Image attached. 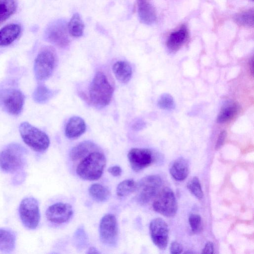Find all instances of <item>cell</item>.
Returning a JSON list of instances; mask_svg holds the SVG:
<instances>
[{
    "label": "cell",
    "mask_w": 254,
    "mask_h": 254,
    "mask_svg": "<svg viewBox=\"0 0 254 254\" xmlns=\"http://www.w3.org/2000/svg\"><path fill=\"white\" fill-rule=\"evenodd\" d=\"M106 163L104 154L95 150L82 159L77 166L76 172L84 180L95 181L102 175Z\"/></svg>",
    "instance_id": "1"
},
{
    "label": "cell",
    "mask_w": 254,
    "mask_h": 254,
    "mask_svg": "<svg viewBox=\"0 0 254 254\" xmlns=\"http://www.w3.org/2000/svg\"><path fill=\"white\" fill-rule=\"evenodd\" d=\"M27 150L21 145L12 143L0 152V168L13 174L21 171L26 164Z\"/></svg>",
    "instance_id": "2"
},
{
    "label": "cell",
    "mask_w": 254,
    "mask_h": 254,
    "mask_svg": "<svg viewBox=\"0 0 254 254\" xmlns=\"http://www.w3.org/2000/svg\"><path fill=\"white\" fill-rule=\"evenodd\" d=\"M113 91L114 89L104 73L97 72L89 88V95L91 103L100 108L108 105L111 100Z\"/></svg>",
    "instance_id": "3"
},
{
    "label": "cell",
    "mask_w": 254,
    "mask_h": 254,
    "mask_svg": "<svg viewBox=\"0 0 254 254\" xmlns=\"http://www.w3.org/2000/svg\"><path fill=\"white\" fill-rule=\"evenodd\" d=\"M19 132L24 142L34 151L43 152L50 145L47 134L28 122L22 123L19 127Z\"/></svg>",
    "instance_id": "4"
},
{
    "label": "cell",
    "mask_w": 254,
    "mask_h": 254,
    "mask_svg": "<svg viewBox=\"0 0 254 254\" xmlns=\"http://www.w3.org/2000/svg\"><path fill=\"white\" fill-rule=\"evenodd\" d=\"M57 62L55 51L50 47L42 49L37 56L34 64V71L38 81L49 78L53 73Z\"/></svg>",
    "instance_id": "5"
},
{
    "label": "cell",
    "mask_w": 254,
    "mask_h": 254,
    "mask_svg": "<svg viewBox=\"0 0 254 254\" xmlns=\"http://www.w3.org/2000/svg\"><path fill=\"white\" fill-rule=\"evenodd\" d=\"M161 184V179L158 175H149L142 178L136 183L134 191L137 202L141 204L148 203L158 194Z\"/></svg>",
    "instance_id": "6"
},
{
    "label": "cell",
    "mask_w": 254,
    "mask_h": 254,
    "mask_svg": "<svg viewBox=\"0 0 254 254\" xmlns=\"http://www.w3.org/2000/svg\"><path fill=\"white\" fill-rule=\"evenodd\" d=\"M19 214L23 225L29 229H35L40 220L39 203L33 197L23 199L19 207Z\"/></svg>",
    "instance_id": "7"
},
{
    "label": "cell",
    "mask_w": 254,
    "mask_h": 254,
    "mask_svg": "<svg viewBox=\"0 0 254 254\" xmlns=\"http://www.w3.org/2000/svg\"><path fill=\"white\" fill-rule=\"evenodd\" d=\"M152 206L155 211L166 217L174 216L178 209L175 194L169 188H165L158 193Z\"/></svg>",
    "instance_id": "8"
},
{
    "label": "cell",
    "mask_w": 254,
    "mask_h": 254,
    "mask_svg": "<svg viewBox=\"0 0 254 254\" xmlns=\"http://www.w3.org/2000/svg\"><path fill=\"white\" fill-rule=\"evenodd\" d=\"M99 235L101 241L109 247L117 245L118 239V227L117 219L112 214L105 215L99 225Z\"/></svg>",
    "instance_id": "9"
},
{
    "label": "cell",
    "mask_w": 254,
    "mask_h": 254,
    "mask_svg": "<svg viewBox=\"0 0 254 254\" xmlns=\"http://www.w3.org/2000/svg\"><path fill=\"white\" fill-rule=\"evenodd\" d=\"M1 102L4 109L9 114L17 116L21 113L24 103V96L19 89L5 90L1 94Z\"/></svg>",
    "instance_id": "10"
},
{
    "label": "cell",
    "mask_w": 254,
    "mask_h": 254,
    "mask_svg": "<svg viewBox=\"0 0 254 254\" xmlns=\"http://www.w3.org/2000/svg\"><path fill=\"white\" fill-rule=\"evenodd\" d=\"M149 231L153 243L160 250H165L169 241V229L166 222L160 218L153 219Z\"/></svg>",
    "instance_id": "11"
},
{
    "label": "cell",
    "mask_w": 254,
    "mask_h": 254,
    "mask_svg": "<svg viewBox=\"0 0 254 254\" xmlns=\"http://www.w3.org/2000/svg\"><path fill=\"white\" fill-rule=\"evenodd\" d=\"M127 158L131 168L135 172L147 167L153 161L152 152L146 148H132L127 154Z\"/></svg>",
    "instance_id": "12"
},
{
    "label": "cell",
    "mask_w": 254,
    "mask_h": 254,
    "mask_svg": "<svg viewBox=\"0 0 254 254\" xmlns=\"http://www.w3.org/2000/svg\"><path fill=\"white\" fill-rule=\"evenodd\" d=\"M67 24L58 21L51 24L46 32V37L51 43L61 48L67 46L69 42Z\"/></svg>",
    "instance_id": "13"
},
{
    "label": "cell",
    "mask_w": 254,
    "mask_h": 254,
    "mask_svg": "<svg viewBox=\"0 0 254 254\" xmlns=\"http://www.w3.org/2000/svg\"><path fill=\"white\" fill-rule=\"evenodd\" d=\"M72 214L73 210L71 205L66 203L57 202L47 208L46 217L49 221L59 224L68 221Z\"/></svg>",
    "instance_id": "14"
},
{
    "label": "cell",
    "mask_w": 254,
    "mask_h": 254,
    "mask_svg": "<svg viewBox=\"0 0 254 254\" xmlns=\"http://www.w3.org/2000/svg\"><path fill=\"white\" fill-rule=\"evenodd\" d=\"M86 124L79 117H72L67 122L65 127V135L70 139L78 138L86 130Z\"/></svg>",
    "instance_id": "15"
},
{
    "label": "cell",
    "mask_w": 254,
    "mask_h": 254,
    "mask_svg": "<svg viewBox=\"0 0 254 254\" xmlns=\"http://www.w3.org/2000/svg\"><path fill=\"white\" fill-rule=\"evenodd\" d=\"M137 11L140 20L146 24H151L156 19L155 10L148 0H137Z\"/></svg>",
    "instance_id": "16"
},
{
    "label": "cell",
    "mask_w": 254,
    "mask_h": 254,
    "mask_svg": "<svg viewBox=\"0 0 254 254\" xmlns=\"http://www.w3.org/2000/svg\"><path fill=\"white\" fill-rule=\"evenodd\" d=\"M170 173L177 181L184 180L189 173V164L183 158H180L172 162L169 168Z\"/></svg>",
    "instance_id": "17"
},
{
    "label": "cell",
    "mask_w": 254,
    "mask_h": 254,
    "mask_svg": "<svg viewBox=\"0 0 254 254\" xmlns=\"http://www.w3.org/2000/svg\"><path fill=\"white\" fill-rule=\"evenodd\" d=\"M20 26L16 24H10L0 30V46H7L14 42L19 36Z\"/></svg>",
    "instance_id": "18"
},
{
    "label": "cell",
    "mask_w": 254,
    "mask_h": 254,
    "mask_svg": "<svg viewBox=\"0 0 254 254\" xmlns=\"http://www.w3.org/2000/svg\"><path fill=\"white\" fill-rule=\"evenodd\" d=\"M188 32L185 25H182L179 30L173 32L167 42L168 49L172 51L178 50L186 42Z\"/></svg>",
    "instance_id": "19"
},
{
    "label": "cell",
    "mask_w": 254,
    "mask_h": 254,
    "mask_svg": "<svg viewBox=\"0 0 254 254\" xmlns=\"http://www.w3.org/2000/svg\"><path fill=\"white\" fill-rule=\"evenodd\" d=\"M113 71L117 79L122 83L128 82L132 75V68L128 63L120 61L113 65Z\"/></svg>",
    "instance_id": "20"
},
{
    "label": "cell",
    "mask_w": 254,
    "mask_h": 254,
    "mask_svg": "<svg viewBox=\"0 0 254 254\" xmlns=\"http://www.w3.org/2000/svg\"><path fill=\"white\" fill-rule=\"evenodd\" d=\"M15 235L11 230L0 228V252H11L15 248Z\"/></svg>",
    "instance_id": "21"
},
{
    "label": "cell",
    "mask_w": 254,
    "mask_h": 254,
    "mask_svg": "<svg viewBox=\"0 0 254 254\" xmlns=\"http://www.w3.org/2000/svg\"><path fill=\"white\" fill-rule=\"evenodd\" d=\"M97 146L90 141H84L74 147L70 151V157L72 161L82 159L91 152L96 150Z\"/></svg>",
    "instance_id": "22"
},
{
    "label": "cell",
    "mask_w": 254,
    "mask_h": 254,
    "mask_svg": "<svg viewBox=\"0 0 254 254\" xmlns=\"http://www.w3.org/2000/svg\"><path fill=\"white\" fill-rule=\"evenodd\" d=\"M67 27L68 33L73 37H79L83 34L84 24L78 13L72 15Z\"/></svg>",
    "instance_id": "23"
},
{
    "label": "cell",
    "mask_w": 254,
    "mask_h": 254,
    "mask_svg": "<svg viewBox=\"0 0 254 254\" xmlns=\"http://www.w3.org/2000/svg\"><path fill=\"white\" fill-rule=\"evenodd\" d=\"M90 196L96 201L104 202L110 197L111 193L108 188L99 184H94L91 185L89 189Z\"/></svg>",
    "instance_id": "24"
},
{
    "label": "cell",
    "mask_w": 254,
    "mask_h": 254,
    "mask_svg": "<svg viewBox=\"0 0 254 254\" xmlns=\"http://www.w3.org/2000/svg\"><path fill=\"white\" fill-rule=\"evenodd\" d=\"M16 9L14 0H0V23L12 15Z\"/></svg>",
    "instance_id": "25"
},
{
    "label": "cell",
    "mask_w": 254,
    "mask_h": 254,
    "mask_svg": "<svg viewBox=\"0 0 254 254\" xmlns=\"http://www.w3.org/2000/svg\"><path fill=\"white\" fill-rule=\"evenodd\" d=\"M238 107L235 103H231L225 106L221 110L217 118L218 123H225L231 120L236 114Z\"/></svg>",
    "instance_id": "26"
},
{
    "label": "cell",
    "mask_w": 254,
    "mask_h": 254,
    "mask_svg": "<svg viewBox=\"0 0 254 254\" xmlns=\"http://www.w3.org/2000/svg\"><path fill=\"white\" fill-rule=\"evenodd\" d=\"M136 183L132 179H127L121 182L116 189L117 194L120 197H125L134 192Z\"/></svg>",
    "instance_id": "27"
},
{
    "label": "cell",
    "mask_w": 254,
    "mask_h": 254,
    "mask_svg": "<svg viewBox=\"0 0 254 254\" xmlns=\"http://www.w3.org/2000/svg\"><path fill=\"white\" fill-rule=\"evenodd\" d=\"M53 91L45 85L40 84L35 89L33 94L34 100L39 103L47 101L53 95Z\"/></svg>",
    "instance_id": "28"
},
{
    "label": "cell",
    "mask_w": 254,
    "mask_h": 254,
    "mask_svg": "<svg viewBox=\"0 0 254 254\" xmlns=\"http://www.w3.org/2000/svg\"><path fill=\"white\" fill-rule=\"evenodd\" d=\"M237 23L245 26H252L254 25V11L249 10L238 14L235 17Z\"/></svg>",
    "instance_id": "29"
},
{
    "label": "cell",
    "mask_w": 254,
    "mask_h": 254,
    "mask_svg": "<svg viewBox=\"0 0 254 254\" xmlns=\"http://www.w3.org/2000/svg\"><path fill=\"white\" fill-rule=\"evenodd\" d=\"M187 187L189 190L197 198H202L203 193L199 179L193 177L188 184Z\"/></svg>",
    "instance_id": "30"
},
{
    "label": "cell",
    "mask_w": 254,
    "mask_h": 254,
    "mask_svg": "<svg viewBox=\"0 0 254 254\" xmlns=\"http://www.w3.org/2000/svg\"><path fill=\"white\" fill-rule=\"evenodd\" d=\"M158 106L164 110H171L175 107V103L172 96L169 94H162L158 101Z\"/></svg>",
    "instance_id": "31"
},
{
    "label": "cell",
    "mask_w": 254,
    "mask_h": 254,
    "mask_svg": "<svg viewBox=\"0 0 254 254\" xmlns=\"http://www.w3.org/2000/svg\"><path fill=\"white\" fill-rule=\"evenodd\" d=\"M189 222L192 232L196 233L199 231L201 223V218L199 215L191 214L189 217Z\"/></svg>",
    "instance_id": "32"
},
{
    "label": "cell",
    "mask_w": 254,
    "mask_h": 254,
    "mask_svg": "<svg viewBox=\"0 0 254 254\" xmlns=\"http://www.w3.org/2000/svg\"><path fill=\"white\" fill-rule=\"evenodd\" d=\"M183 249V247L180 243L177 242H173L171 244L170 252L171 254H178L182 252Z\"/></svg>",
    "instance_id": "33"
},
{
    "label": "cell",
    "mask_w": 254,
    "mask_h": 254,
    "mask_svg": "<svg viewBox=\"0 0 254 254\" xmlns=\"http://www.w3.org/2000/svg\"><path fill=\"white\" fill-rule=\"evenodd\" d=\"M226 137V131L225 130L222 131L220 133V134L218 137L217 141H216V146H215V148L216 149L220 148L222 146V145L223 144V143L225 141Z\"/></svg>",
    "instance_id": "34"
},
{
    "label": "cell",
    "mask_w": 254,
    "mask_h": 254,
    "mask_svg": "<svg viewBox=\"0 0 254 254\" xmlns=\"http://www.w3.org/2000/svg\"><path fill=\"white\" fill-rule=\"evenodd\" d=\"M108 171L112 176L114 177H118L121 175L122 170L119 166L115 165L110 167L108 169Z\"/></svg>",
    "instance_id": "35"
},
{
    "label": "cell",
    "mask_w": 254,
    "mask_h": 254,
    "mask_svg": "<svg viewBox=\"0 0 254 254\" xmlns=\"http://www.w3.org/2000/svg\"><path fill=\"white\" fill-rule=\"evenodd\" d=\"M214 251L213 245L212 242H208L206 243L202 250V254H213Z\"/></svg>",
    "instance_id": "36"
},
{
    "label": "cell",
    "mask_w": 254,
    "mask_h": 254,
    "mask_svg": "<svg viewBox=\"0 0 254 254\" xmlns=\"http://www.w3.org/2000/svg\"><path fill=\"white\" fill-rule=\"evenodd\" d=\"M87 253L97 254V253H99V252L97 251V250L95 248L91 247V248H90L89 249L88 252H87Z\"/></svg>",
    "instance_id": "37"
}]
</instances>
